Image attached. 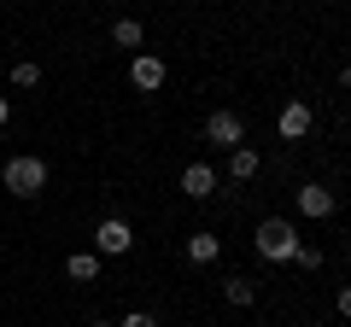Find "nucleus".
Returning <instances> with one entry per match:
<instances>
[{"label": "nucleus", "mask_w": 351, "mask_h": 327, "mask_svg": "<svg viewBox=\"0 0 351 327\" xmlns=\"http://www.w3.org/2000/svg\"><path fill=\"white\" fill-rule=\"evenodd\" d=\"M258 170H263V158H258L252 146H234V152H228V176H234V181H252Z\"/></svg>", "instance_id": "10"}, {"label": "nucleus", "mask_w": 351, "mask_h": 327, "mask_svg": "<svg viewBox=\"0 0 351 327\" xmlns=\"http://www.w3.org/2000/svg\"><path fill=\"white\" fill-rule=\"evenodd\" d=\"M311 123H316V112H311L304 100H293V105H281L276 135H281V140H304V135H311Z\"/></svg>", "instance_id": "6"}, {"label": "nucleus", "mask_w": 351, "mask_h": 327, "mask_svg": "<svg viewBox=\"0 0 351 327\" xmlns=\"http://www.w3.org/2000/svg\"><path fill=\"white\" fill-rule=\"evenodd\" d=\"M293 263H299V269H322V252H316V246H299V252H293Z\"/></svg>", "instance_id": "15"}, {"label": "nucleus", "mask_w": 351, "mask_h": 327, "mask_svg": "<svg viewBox=\"0 0 351 327\" xmlns=\"http://www.w3.org/2000/svg\"><path fill=\"white\" fill-rule=\"evenodd\" d=\"M252 239H258V252L269 257V263H293V252L304 246V239L293 234L287 216H269V222H258V234H252Z\"/></svg>", "instance_id": "2"}, {"label": "nucleus", "mask_w": 351, "mask_h": 327, "mask_svg": "<svg viewBox=\"0 0 351 327\" xmlns=\"http://www.w3.org/2000/svg\"><path fill=\"white\" fill-rule=\"evenodd\" d=\"M164 76H170V70H164L158 53H135V64H129V82H135L141 94H158V88H164Z\"/></svg>", "instance_id": "5"}, {"label": "nucleus", "mask_w": 351, "mask_h": 327, "mask_svg": "<svg viewBox=\"0 0 351 327\" xmlns=\"http://www.w3.org/2000/svg\"><path fill=\"white\" fill-rule=\"evenodd\" d=\"M223 298H228V304H252V298H258V280H246V275L223 280Z\"/></svg>", "instance_id": "13"}, {"label": "nucleus", "mask_w": 351, "mask_h": 327, "mask_svg": "<svg viewBox=\"0 0 351 327\" xmlns=\"http://www.w3.org/2000/svg\"><path fill=\"white\" fill-rule=\"evenodd\" d=\"M12 82H18V88H36V82H41V64H12Z\"/></svg>", "instance_id": "14"}, {"label": "nucleus", "mask_w": 351, "mask_h": 327, "mask_svg": "<svg viewBox=\"0 0 351 327\" xmlns=\"http://www.w3.org/2000/svg\"><path fill=\"white\" fill-rule=\"evenodd\" d=\"M64 275H71V280H100V252H76V257H64Z\"/></svg>", "instance_id": "11"}, {"label": "nucleus", "mask_w": 351, "mask_h": 327, "mask_svg": "<svg viewBox=\"0 0 351 327\" xmlns=\"http://www.w3.org/2000/svg\"><path fill=\"white\" fill-rule=\"evenodd\" d=\"M182 252H188V263H217V257H223V239L217 234H188V246H182Z\"/></svg>", "instance_id": "9"}, {"label": "nucleus", "mask_w": 351, "mask_h": 327, "mask_svg": "<svg viewBox=\"0 0 351 327\" xmlns=\"http://www.w3.org/2000/svg\"><path fill=\"white\" fill-rule=\"evenodd\" d=\"M182 193H188V199H211L217 193V170L211 164H188V170H182Z\"/></svg>", "instance_id": "7"}, {"label": "nucleus", "mask_w": 351, "mask_h": 327, "mask_svg": "<svg viewBox=\"0 0 351 327\" xmlns=\"http://www.w3.org/2000/svg\"><path fill=\"white\" fill-rule=\"evenodd\" d=\"M205 140L223 146V152H234V146H246V123H240L234 112H211L205 117Z\"/></svg>", "instance_id": "4"}, {"label": "nucleus", "mask_w": 351, "mask_h": 327, "mask_svg": "<svg viewBox=\"0 0 351 327\" xmlns=\"http://www.w3.org/2000/svg\"><path fill=\"white\" fill-rule=\"evenodd\" d=\"M339 88H346V94H351V64H346V70H339Z\"/></svg>", "instance_id": "19"}, {"label": "nucleus", "mask_w": 351, "mask_h": 327, "mask_svg": "<svg viewBox=\"0 0 351 327\" xmlns=\"http://www.w3.org/2000/svg\"><path fill=\"white\" fill-rule=\"evenodd\" d=\"M94 327H117V322H94Z\"/></svg>", "instance_id": "20"}, {"label": "nucleus", "mask_w": 351, "mask_h": 327, "mask_svg": "<svg viewBox=\"0 0 351 327\" xmlns=\"http://www.w3.org/2000/svg\"><path fill=\"white\" fill-rule=\"evenodd\" d=\"M0 76H6V64H0Z\"/></svg>", "instance_id": "21"}, {"label": "nucleus", "mask_w": 351, "mask_h": 327, "mask_svg": "<svg viewBox=\"0 0 351 327\" xmlns=\"http://www.w3.org/2000/svg\"><path fill=\"white\" fill-rule=\"evenodd\" d=\"M112 41H117V47H141V41H147V29H141L135 18H117V24H112Z\"/></svg>", "instance_id": "12"}, {"label": "nucleus", "mask_w": 351, "mask_h": 327, "mask_svg": "<svg viewBox=\"0 0 351 327\" xmlns=\"http://www.w3.org/2000/svg\"><path fill=\"white\" fill-rule=\"evenodd\" d=\"M0 181L12 187V199H36V193L47 187V164H41V158H29V152H18V158H6Z\"/></svg>", "instance_id": "1"}, {"label": "nucleus", "mask_w": 351, "mask_h": 327, "mask_svg": "<svg viewBox=\"0 0 351 327\" xmlns=\"http://www.w3.org/2000/svg\"><path fill=\"white\" fill-rule=\"evenodd\" d=\"M328 211H334V193H328L322 181H311V187H299V216H311V222H322Z\"/></svg>", "instance_id": "8"}, {"label": "nucleus", "mask_w": 351, "mask_h": 327, "mask_svg": "<svg viewBox=\"0 0 351 327\" xmlns=\"http://www.w3.org/2000/svg\"><path fill=\"white\" fill-rule=\"evenodd\" d=\"M129 246H135V228H129L123 216H106V222L94 228V252L100 257H123Z\"/></svg>", "instance_id": "3"}, {"label": "nucleus", "mask_w": 351, "mask_h": 327, "mask_svg": "<svg viewBox=\"0 0 351 327\" xmlns=\"http://www.w3.org/2000/svg\"><path fill=\"white\" fill-rule=\"evenodd\" d=\"M339 315H346V322H351V280H346V287H339Z\"/></svg>", "instance_id": "17"}, {"label": "nucleus", "mask_w": 351, "mask_h": 327, "mask_svg": "<svg viewBox=\"0 0 351 327\" xmlns=\"http://www.w3.org/2000/svg\"><path fill=\"white\" fill-rule=\"evenodd\" d=\"M117 327H158V322H152L147 310H129V315H123V322H117Z\"/></svg>", "instance_id": "16"}, {"label": "nucleus", "mask_w": 351, "mask_h": 327, "mask_svg": "<svg viewBox=\"0 0 351 327\" xmlns=\"http://www.w3.org/2000/svg\"><path fill=\"white\" fill-rule=\"evenodd\" d=\"M6 117H12V100H6V94H0V129H6Z\"/></svg>", "instance_id": "18"}]
</instances>
